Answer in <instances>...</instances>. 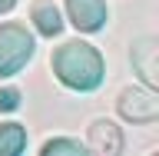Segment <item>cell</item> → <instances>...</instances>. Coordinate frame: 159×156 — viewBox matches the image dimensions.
Instances as JSON below:
<instances>
[{
    "label": "cell",
    "instance_id": "2",
    "mask_svg": "<svg viewBox=\"0 0 159 156\" xmlns=\"http://www.w3.org/2000/svg\"><path fill=\"white\" fill-rule=\"evenodd\" d=\"M37 40L23 23H0V77H13L33 60Z\"/></svg>",
    "mask_w": 159,
    "mask_h": 156
},
{
    "label": "cell",
    "instance_id": "9",
    "mask_svg": "<svg viewBox=\"0 0 159 156\" xmlns=\"http://www.w3.org/2000/svg\"><path fill=\"white\" fill-rule=\"evenodd\" d=\"M40 153L43 156H83V146L76 139H47Z\"/></svg>",
    "mask_w": 159,
    "mask_h": 156
},
{
    "label": "cell",
    "instance_id": "8",
    "mask_svg": "<svg viewBox=\"0 0 159 156\" xmlns=\"http://www.w3.org/2000/svg\"><path fill=\"white\" fill-rule=\"evenodd\" d=\"M27 149V130L20 123H0V156H17Z\"/></svg>",
    "mask_w": 159,
    "mask_h": 156
},
{
    "label": "cell",
    "instance_id": "11",
    "mask_svg": "<svg viewBox=\"0 0 159 156\" xmlns=\"http://www.w3.org/2000/svg\"><path fill=\"white\" fill-rule=\"evenodd\" d=\"M13 7H17V0H0V17H3V13H10Z\"/></svg>",
    "mask_w": 159,
    "mask_h": 156
},
{
    "label": "cell",
    "instance_id": "6",
    "mask_svg": "<svg viewBox=\"0 0 159 156\" xmlns=\"http://www.w3.org/2000/svg\"><path fill=\"white\" fill-rule=\"evenodd\" d=\"M156 47H159L156 37H143V40L133 43V67H136V73L143 77V83L152 87V90L159 87V67H156V53L159 50Z\"/></svg>",
    "mask_w": 159,
    "mask_h": 156
},
{
    "label": "cell",
    "instance_id": "4",
    "mask_svg": "<svg viewBox=\"0 0 159 156\" xmlns=\"http://www.w3.org/2000/svg\"><path fill=\"white\" fill-rule=\"evenodd\" d=\"M66 17L80 33H96V30H103L109 10L106 0H66Z\"/></svg>",
    "mask_w": 159,
    "mask_h": 156
},
{
    "label": "cell",
    "instance_id": "10",
    "mask_svg": "<svg viewBox=\"0 0 159 156\" xmlns=\"http://www.w3.org/2000/svg\"><path fill=\"white\" fill-rule=\"evenodd\" d=\"M20 106V90L17 87H0V113H13Z\"/></svg>",
    "mask_w": 159,
    "mask_h": 156
},
{
    "label": "cell",
    "instance_id": "5",
    "mask_svg": "<svg viewBox=\"0 0 159 156\" xmlns=\"http://www.w3.org/2000/svg\"><path fill=\"white\" fill-rule=\"evenodd\" d=\"M86 149H93L96 156H119V149H123V133H119V126L109 123V120H96V123L89 126Z\"/></svg>",
    "mask_w": 159,
    "mask_h": 156
},
{
    "label": "cell",
    "instance_id": "7",
    "mask_svg": "<svg viewBox=\"0 0 159 156\" xmlns=\"http://www.w3.org/2000/svg\"><path fill=\"white\" fill-rule=\"evenodd\" d=\"M30 23H33L37 33H43V37H60V33H63V17H60V10L53 7V0H37V3L30 7Z\"/></svg>",
    "mask_w": 159,
    "mask_h": 156
},
{
    "label": "cell",
    "instance_id": "1",
    "mask_svg": "<svg viewBox=\"0 0 159 156\" xmlns=\"http://www.w3.org/2000/svg\"><path fill=\"white\" fill-rule=\"evenodd\" d=\"M53 73L63 87L76 93H93L106 77V63L96 47H89L83 40H70L53 53Z\"/></svg>",
    "mask_w": 159,
    "mask_h": 156
},
{
    "label": "cell",
    "instance_id": "3",
    "mask_svg": "<svg viewBox=\"0 0 159 156\" xmlns=\"http://www.w3.org/2000/svg\"><path fill=\"white\" fill-rule=\"evenodd\" d=\"M119 116L129 123H156L159 120V97L152 87H126L116 100Z\"/></svg>",
    "mask_w": 159,
    "mask_h": 156
}]
</instances>
